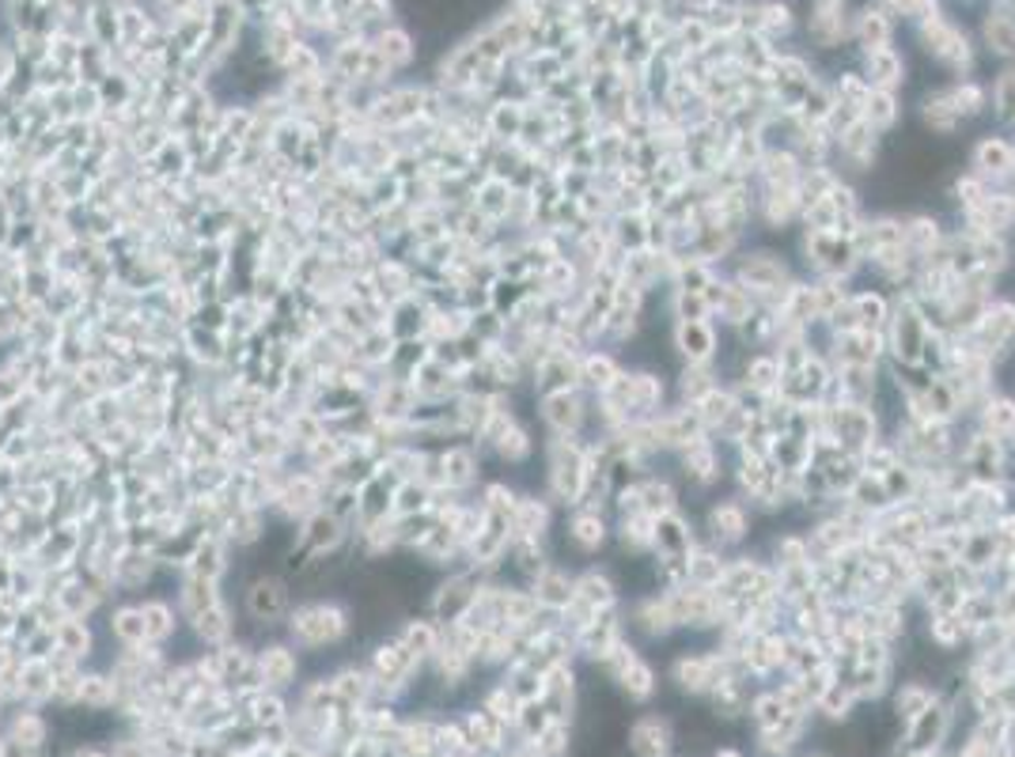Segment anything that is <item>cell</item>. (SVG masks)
Instances as JSON below:
<instances>
[{
    "label": "cell",
    "instance_id": "cell-1",
    "mask_svg": "<svg viewBox=\"0 0 1015 757\" xmlns=\"http://www.w3.org/2000/svg\"><path fill=\"white\" fill-rule=\"evenodd\" d=\"M758 538V515L750 512V504L739 492L724 489L712 492L709 504L697 512V541L712 549H724V553H739V549L755 546Z\"/></svg>",
    "mask_w": 1015,
    "mask_h": 757
},
{
    "label": "cell",
    "instance_id": "cell-2",
    "mask_svg": "<svg viewBox=\"0 0 1015 757\" xmlns=\"http://www.w3.org/2000/svg\"><path fill=\"white\" fill-rule=\"evenodd\" d=\"M955 338L963 341L970 353L986 356V361H993L996 368H1001V364L1015 353V296L1004 289L1001 296L989 300L986 307H981L978 322H974L970 330L955 333Z\"/></svg>",
    "mask_w": 1015,
    "mask_h": 757
},
{
    "label": "cell",
    "instance_id": "cell-3",
    "mask_svg": "<svg viewBox=\"0 0 1015 757\" xmlns=\"http://www.w3.org/2000/svg\"><path fill=\"white\" fill-rule=\"evenodd\" d=\"M886 361L891 364H921V349L929 338V322H925L921 307L914 296H894L891 322H886Z\"/></svg>",
    "mask_w": 1015,
    "mask_h": 757
},
{
    "label": "cell",
    "instance_id": "cell-4",
    "mask_svg": "<svg viewBox=\"0 0 1015 757\" xmlns=\"http://www.w3.org/2000/svg\"><path fill=\"white\" fill-rule=\"evenodd\" d=\"M348 618L334 602H307L289 613V636L299 648H330V644L345 640Z\"/></svg>",
    "mask_w": 1015,
    "mask_h": 757
},
{
    "label": "cell",
    "instance_id": "cell-5",
    "mask_svg": "<svg viewBox=\"0 0 1015 757\" xmlns=\"http://www.w3.org/2000/svg\"><path fill=\"white\" fill-rule=\"evenodd\" d=\"M591 398L580 387L573 390H553V394L535 398V417L546 428V436H584L588 425Z\"/></svg>",
    "mask_w": 1015,
    "mask_h": 757
},
{
    "label": "cell",
    "instance_id": "cell-6",
    "mask_svg": "<svg viewBox=\"0 0 1015 757\" xmlns=\"http://www.w3.org/2000/svg\"><path fill=\"white\" fill-rule=\"evenodd\" d=\"M822 413H827V436H834L848 454H860L864 448H871L879 436H886L883 420L876 417L871 405L842 402V405H822Z\"/></svg>",
    "mask_w": 1015,
    "mask_h": 757
},
{
    "label": "cell",
    "instance_id": "cell-7",
    "mask_svg": "<svg viewBox=\"0 0 1015 757\" xmlns=\"http://www.w3.org/2000/svg\"><path fill=\"white\" fill-rule=\"evenodd\" d=\"M963 167L978 174L981 182L996 186V182H1001L1004 174L1015 167V148H1012L1008 130H996L993 125V130L978 133V137H974L963 151Z\"/></svg>",
    "mask_w": 1015,
    "mask_h": 757
},
{
    "label": "cell",
    "instance_id": "cell-8",
    "mask_svg": "<svg viewBox=\"0 0 1015 757\" xmlns=\"http://www.w3.org/2000/svg\"><path fill=\"white\" fill-rule=\"evenodd\" d=\"M827 361L834 368H883L886 364V333L879 330H848L834 333L827 349Z\"/></svg>",
    "mask_w": 1015,
    "mask_h": 757
},
{
    "label": "cell",
    "instance_id": "cell-9",
    "mask_svg": "<svg viewBox=\"0 0 1015 757\" xmlns=\"http://www.w3.org/2000/svg\"><path fill=\"white\" fill-rule=\"evenodd\" d=\"M668 341L675 364H717L724 330L717 322H671Z\"/></svg>",
    "mask_w": 1015,
    "mask_h": 757
},
{
    "label": "cell",
    "instance_id": "cell-10",
    "mask_svg": "<svg viewBox=\"0 0 1015 757\" xmlns=\"http://www.w3.org/2000/svg\"><path fill=\"white\" fill-rule=\"evenodd\" d=\"M671 398V371L668 368H633V394H629V425L660 417Z\"/></svg>",
    "mask_w": 1015,
    "mask_h": 757
},
{
    "label": "cell",
    "instance_id": "cell-11",
    "mask_svg": "<svg viewBox=\"0 0 1015 757\" xmlns=\"http://www.w3.org/2000/svg\"><path fill=\"white\" fill-rule=\"evenodd\" d=\"M917 122H921L925 137H932V141H955L958 133L966 130L963 114H958L955 102H951L947 84L929 87V91L917 99Z\"/></svg>",
    "mask_w": 1015,
    "mask_h": 757
},
{
    "label": "cell",
    "instance_id": "cell-12",
    "mask_svg": "<svg viewBox=\"0 0 1015 757\" xmlns=\"http://www.w3.org/2000/svg\"><path fill=\"white\" fill-rule=\"evenodd\" d=\"M625 743H629L633 757H671L675 754L678 735H675V723L663 712H645L629 723Z\"/></svg>",
    "mask_w": 1015,
    "mask_h": 757
},
{
    "label": "cell",
    "instance_id": "cell-13",
    "mask_svg": "<svg viewBox=\"0 0 1015 757\" xmlns=\"http://www.w3.org/2000/svg\"><path fill=\"white\" fill-rule=\"evenodd\" d=\"M978 50H986L1001 65H1015V4L1004 0V4H993L981 15Z\"/></svg>",
    "mask_w": 1015,
    "mask_h": 757
},
{
    "label": "cell",
    "instance_id": "cell-14",
    "mask_svg": "<svg viewBox=\"0 0 1015 757\" xmlns=\"http://www.w3.org/2000/svg\"><path fill=\"white\" fill-rule=\"evenodd\" d=\"M671 269H675V254H671V251H656V246H645V251L625 254L622 281L637 284L640 292H656V289H668V284H671Z\"/></svg>",
    "mask_w": 1015,
    "mask_h": 757
},
{
    "label": "cell",
    "instance_id": "cell-15",
    "mask_svg": "<svg viewBox=\"0 0 1015 757\" xmlns=\"http://www.w3.org/2000/svg\"><path fill=\"white\" fill-rule=\"evenodd\" d=\"M860 76L868 80L871 91H902L909 69L898 46H879V50L860 53Z\"/></svg>",
    "mask_w": 1015,
    "mask_h": 757
},
{
    "label": "cell",
    "instance_id": "cell-16",
    "mask_svg": "<svg viewBox=\"0 0 1015 757\" xmlns=\"http://www.w3.org/2000/svg\"><path fill=\"white\" fill-rule=\"evenodd\" d=\"M576 599H584L595 610H610V606H622V584H617L614 569L607 561H591L576 569Z\"/></svg>",
    "mask_w": 1015,
    "mask_h": 757
},
{
    "label": "cell",
    "instance_id": "cell-17",
    "mask_svg": "<svg viewBox=\"0 0 1015 757\" xmlns=\"http://www.w3.org/2000/svg\"><path fill=\"white\" fill-rule=\"evenodd\" d=\"M848 310H853L856 330H879V333H883L886 322H891L894 296L879 289V284L856 281L853 292H848Z\"/></svg>",
    "mask_w": 1015,
    "mask_h": 757
},
{
    "label": "cell",
    "instance_id": "cell-18",
    "mask_svg": "<svg viewBox=\"0 0 1015 757\" xmlns=\"http://www.w3.org/2000/svg\"><path fill=\"white\" fill-rule=\"evenodd\" d=\"M527 587H530V595H535V602L542 606V610H558L561 613L568 602L576 599V569H573V564L550 561L535 579H530Z\"/></svg>",
    "mask_w": 1015,
    "mask_h": 757
},
{
    "label": "cell",
    "instance_id": "cell-19",
    "mask_svg": "<svg viewBox=\"0 0 1015 757\" xmlns=\"http://www.w3.org/2000/svg\"><path fill=\"white\" fill-rule=\"evenodd\" d=\"M697 546V520L686 508H675L668 515H656V534H652V553L671 557V553H689Z\"/></svg>",
    "mask_w": 1015,
    "mask_h": 757
},
{
    "label": "cell",
    "instance_id": "cell-20",
    "mask_svg": "<svg viewBox=\"0 0 1015 757\" xmlns=\"http://www.w3.org/2000/svg\"><path fill=\"white\" fill-rule=\"evenodd\" d=\"M247 613L254 621H261V625H277V621H284L289 618V587L281 584V579H273V576H261V579H254V584L247 587Z\"/></svg>",
    "mask_w": 1015,
    "mask_h": 757
},
{
    "label": "cell",
    "instance_id": "cell-21",
    "mask_svg": "<svg viewBox=\"0 0 1015 757\" xmlns=\"http://www.w3.org/2000/svg\"><path fill=\"white\" fill-rule=\"evenodd\" d=\"M848 42L860 46V53L879 50V46H894V15L879 8H860V12L848 20Z\"/></svg>",
    "mask_w": 1015,
    "mask_h": 757
},
{
    "label": "cell",
    "instance_id": "cell-22",
    "mask_svg": "<svg viewBox=\"0 0 1015 757\" xmlns=\"http://www.w3.org/2000/svg\"><path fill=\"white\" fill-rule=\"evenodd\" d=\"M637 492H640V508H645L648 515H668L682 508V485L675 477V469H656V474H645L637 481Z\"/></svg>",
    "mask_w": 1015,
    "mask_h": 757
},
{
    "label": "cell",
    "instance_id": "cell-23",
    "mask_svg": "<svg viewBox=\"0 0 1015 757\" xmlns=\"http://www.w3.org/2000/svg\"><path fill=\"white\" fill-rule=\"evenodd\" d=\"M622 356L614 353V349H602V345H591L588 353L580 356V382L576 387L584 390L588 398H599L602 390L610 387L617 376H622Z\"/></svg>",
    "mask_w": 1015,
    "mask_h": 757
},
{
    "label": "cell",
    "instance_id": "cell-24",
    "mask_svg": "<svg viewBox=\"0 0 1015 757\" xmlns=\"http://www.w3.org/2000/svg\"><path fill=\"white\" fill-rule=\"evenodd\" d=\"M720 368L717 364H678L671 371V398L678 405H697L712 387H720Z\"/></svg>",
    "mask_w": 1015,
    "mask_h": 757
},
{
    "label": "cell",
    "instance_id": "cell-25",
    "mask_svg": "<svg viewBox=\"0 0 1015 757\" xmlns=\"http://www.w3.org/2000/svg\"><path fill=\"white\" fill-rule=\"evenodd\" d=\"M974 425L989 436H1001V440H1012L1015 436V394L1004 387H996L993 394L981 398L978 413H974Z\"/></svg>",
    "mask_w": 1015,
    "mask_h": 757
},
{
    "label": "cell",
    "instance_id": "cell-26",
    "mask_svg": "<svg viewBox=\"0 0 1015 757\" xmlns=\"http://www.w3.org/2000/svg\"><path fill=\"white\" fill-rule=\"evenodd\" d=\"M935 697H940V685H935V682H929V679H902V682H894V689H891V712L898 716V723L906 728V723L917 720V716H921Z\"/></svg>",
    "mask_w": 1015,
    "mask_h": 757
},
{
    "label": "cell",
    "instance_id": "cell-27",
    "mask_svg": "<svg viewBox=\"0 0 1015 757\" xmlns=\"http://www.w3.org/2000/svg\"><path fill=\"white\" fill-rule=\"evenodd\" d=\"M652 534L656 520L652 515H617L614 520V549L610 553L622 557H652Z\"/></svg>",
    "mask_w": 1015,
    "mask_h": 757
},
{
    "label": "cell",
    "instance_id": "cell-28",
    "mask_svg": "<svg viewBox=\"0 0 1015 757\" xmlns=\"http://www.w3.org/2000/svg\"><path fill=\"white\" fill-rule=\"evenodd\" d=\"M860 118L879 133V137H894L906 122V102H902V91H871L868 102H864Z\"/></svg>",
    "mask_w": 1015,
    "mask_h": 757
},
{
    "label": "cell",
    "instance_id": "cell-29",
    "mask_svg": "<svg viewBox=\"0 0 1015 757\" xmlns=\"http://www.w3.org/2000/svg\"><path fill=\"white\" fill-rule=\"evenodd\" d=\"M799 174H804V163H799V156L792 148H776V151H766L758 163V174L755 182L766 190H796L799 186Z\"/></svg>",
    "mask_w": 1015,
    "mask_h": 757
},
{
    "label": "cell",
    "instance_id": "cell-30",
    "mask_svg": "<svg viewBox=\"0 0 1015 757\" xmlns=\"http://www.w3.org/2000/svg\"><path fill=\"white\" fill-rule=\"evenodd\" d=\"M951 102H955V110L963 114L966 125L981 122V118H989V84L978 76H958L951 80Z\"/></svg>",
    "mask_w": 1015,
    "mask_h": 757
},
{
    "label": "cell",
    "instance_id": "cell-31",
    "mask_svg": "<svg viewBox=\"0 0 1015 757\" xmlns=\"http://www.w3.org/2000/svg\"><path fill=\"white\" fill-rule=\"evenodd\" d=\"M755 307L758 303H755V296H750L747 284H739L732 273H724V300H720L717 310H712V322H717L720 330H735L743 318H750V310Z\"/></svg>",
    "mask_w": 1015,
    "mask_h": 757
},
{
    "label": "cell",
    "instance_id": "cell-32",
    "mask_svg": "<svg viewBox=\"0 0 1015 757\" xmlns=\"http://www.w3.org/2000/svg\"><path fill=\"white\" fill-rule=\"evenodd\" d=\"M296 667H299V659L289 644H269V648H261V656H258L261 682H266L269 689H284V685L296 682Z\"/></svg>",
    "mask_w": 1015,
    "mask_h": 757
},
{
    "label": "cell",
    "instance_id": "cell-33",
    "mask_svg": "<svg viewBox=\"0 0 1015 757\" xmlns=\"http://www.w3.org/2000/svg\"><path fill=\"white\" fill-rule=\"evenodd\" d=\"M617 689H622V697L629 700V705H648V700L656 697V689H660V674H656L652 659L640 651L637 659H633L629 671L617 679Z\"/></svg>",
    "mask_w": 1015,
    "mask_h": 757
},
{
    "label": "cell",
    "instance_id": "cell-34",
    "mask_svg": "<svg viewBox=\"0 0 1015 757\" xmlns=\"http://www.w3.org/2000/svg\"><path fill=\"white\" fill-rule=\"evenodd\" d=\"M727 561H732V553H724V549H712L705 546V541H697L694 549H689V584L694 587H717L720 579H724V569Z\"/></svg>",
    "mask_w": 1015,
    "mask_h": 757
},
{
    "label": "cell",
    "instance_id": "cell-35",
    "mask_svg": "<svg viewBox=\"0 0 1015 757\" xmlns=\"http://www.w3.org/2000/svg\"><path fill=\"white\" fill-rule=\"evenodd\" d=\"M986 84H989V118H993L996 130H1008V125H1015V65H1004Z\"/></svg>",
    "mask_w": 1015,
    "mask_h": 757
},
{
    "label": "cell",
    "instance_id": "cell-36",
    "mask_svg": "<svg viewBox=\"0 0 1015 757\" xmlns=\"http://www.w3.org/2000/svg\"><path fill=\"white\" fill-rule=\"evenodd\" d=\"M883 382V368H837V387L848 405H871Z\"/></svg>",
    "mask_w": 1015,
    "mask_h": 757
},
{
    "label": "cell",
    "instance_id": "cell-37",
    "mask_svg": "<svg viewBox=\"0 0 1015 757\" xmlns=\"http://www.w3.org/2000/svg\"><path fill=\"white\" fill-rule=\"evenodd\" d=\"M735 402H739V394H735V387L732 382H720V387H712L709 394L701 398V402L694 405L697 410V417H701V425H705V432L709 436H717L720 432V425L727 420V413L735 410Z\"/></svg>",
    "mask_w": 1015,
    "mask_h": 757
},
{
    "label": "cell",
    "instance_id": "cell-38",
    "mask_svg": "<svg viewBox=\"0 0 1015 757\" xmlns=\"http://www.w3.org/2000/svg\"><path fill=\"white\" fill-rule=\"evenodd\" d=\"M717 277H720L717 266H709V261L686 254V258H675V269H671V284H668V289H675V292H705L712 281H717Z\"/></svg>",
    "mask_w": 1015,
    "mask_h": 757
},
{
    "label": "cell",
    "instance_id": "cell-39",
    "mask_svg": "<svg viewBox=\"0 0 1015 757\" xmlns=\"http://www.w3.org/2000/svg\"><path fill=\"white\" fill-rule=\"evenodd\" d=\"M845 500L856 508V512L871 515V520H876V515H883L886 508H891V497H886L883 477H876V474H860V477H856V485L845 492Z\"/></svg>",
    "mask_w": 1015,
    "mask_h": 757
},
{
    "label": "cell",
    "instance_id": "cell-40",
    "mask_svg": "<svg viewBox=\"0 0 1015 757\" xmlns=\"http://www.w3.org/2000/svg\"><path fill=\"white\" fill-rule=\"evenodd\" d=\"M610 239L622 254L645 251L648 246V212H617L610 217Z\"/></svg>",
    "mask_w": 1015,
    "mask_h": 757
},
{
    "label": "cell",
    "instance_id": "cell-41",
    "mask_svg": "<svg viewBox=\"0 0 1015 757\" xmlns=\"http://www.w3.org/2000/svg\"><path fill=\"white\" fill-rule=\"evenodd\" d=\"M784 716H788V712H784V700H781V693H776L773 685H761V689H755V697H750V705H747L750 728H755V731L781 728Z\"/></svg>",
    "mask_w": 1015,
    "mask_h": 757
},
{
    "label": "cell",
    "instance_id": "cell-42",
    "mask_svg": "<svg viewBox=\"0 0 1015 757\" xmlns=\"http://www.w3.org/2000/svg\"><path fill=\"white\" fill-rule=\"evenodd\" d=\"M996 557H1001V538H996V530L993 527H974L958 561L970 564V569H978V572H989V564H993Z\"/></svg>",
    "mask_w": 1015,
    "mask_h": 757
},
{
    "label": "cell",
    "instance_id": "cell-43",
    "mask_svg": "<svg viewBox=\"0 0 1015 757\" xmlns=\"http://www.w3.org/2000/svg\"><path fill=\"white\" fill-rule=\"evenodd\" d=\"M819 469H822V477H827V489L834 492V497H845V492L856 485V477L864 474L860 459H856V454H848V451H842L837 459H830V462H822Z\"/></svg>",
    "mask_w": 1015,
    "mask_h": 757
},
{
    "label": "cell",
    "instance_id": "cell-44",
    "mask_svg": "<svg viewBox=\"0 0 1015 757\" xmlns=\"http://www.w3.org/2000/svg\"><path fill=\"white\" fill-rule=\"evenodd\" d=\"M776 591H781V599L784 602H799L804 595H811V591H819L815 587V564L807 561V564H792V569H781L776 572Z\"/></svg>",
    "mask_w": 1015,
    "mask_h": 757
},
{
    "label": "cell",
    "instance_id": "cell-45",
    "mask_svg": "<svg viewBox=\"0 0 1015 757\" xmlns=\"http://www.w3.org/2000/svg\"><path fill=\"white\" fill-rule=\"evenodd\" d=\"M46 735H50V728H46V720L35 712V708H27V712H15V720L8 723V738H12V743H20V746H27V750H42Z\"/></svg>",
    "mask_w": 1015,
    "mask_h": 757
},
{
    "label": "cell",
    "instance_id": "cell-46",
    "mask_svg": "<svg viewBox=\"0 0 1015 757\" xmlns=\"http://www.w3.org/2000/svg\"><path fill=\"white\" fill-rule=\"evenodd\" d=\"M668 318L671 322H712V310L701 292L668 289Z\"/></svg>",
    "mask_w": 1015,
    "mask_h": 757
},
{
    "label": "cell",
    "instance_id": "cell-47",
    "mask_svg": "<svg viewBox=\"0 0 1015 757\" xmlns=\"http://www.w3.org/2000/svg\"><path fill=\"white\" fill-rule=\"evenodd\" d=\"M118 697V682L114 674H84L81 679V693H76V705L91 708V712H102V708H110Z\"/></svg>",
    "mask_w": 1015,
    "mask_h": 757
},
{
    "label": "cell",
    "instance_id": "cell-48",
    "mask_svg": "<svg viewBox=\"0 0 1015 757\" xmlns=\"http://www.w3.org/2000/svg\"><path fill=\"white\" fill-rule=\"evenodd\" d=\"M573 735L576 731L568 720H550L542 735L530 743V750H535L538 757H568V750H573Z\"/></svg>",
    "mask_w": 1015,
    "mask_h": 757
},
{
    "label": "cell",
    "instance_id": "cell-49",
    "mask_svg": "<svg viewBox=\"0 0 1015 757\" xmlns=\"http://www.w3.org/2000/svg\"><path fill=\"white\" fill-rule=\"evenodd\" d=\"M769 459H773L781 469H792V474H799V469L811 466V440H799V436H776Z\"/></svg>",
    "mask_w": 1015,
    "mask_h": 757
},
{
    "label": "cell",
    "instance_id": "cell-50",
    "mask_svg": "<svg viewBox=\"0 0 1015 757\" xmlns=\"http://www.w3.org/2000/svg\"><path fill=\"white\" fill-rule=\"evenodd\" d=\"M917 481H921V474H917V466H909V462H898V466L886 469L883 485H886V497H891V504H914Z\"/></svg>",
    "mask_w": 1015,
    "mask_h": 757
},
{
    "label": "cell",
    "instance_id": "cell-51",
    "mask_svg": "<svg viewBox=\"0 0 1015 757\" xmlns=\"http://www.w3.org/2000/svg\"><path fill=\"white\" fill-rule=\"evenodd\" d=\"M856 459H860V469H864V474L883 477L891 466H898V462H902V454H898V448H894V440H891V436H879V440L871 443V448H864L860 454H856Z\"/></svg>",
    "mask_w": 1015,
    "mask_h": 757
},
{
    "label": "cell",
    "instance_id": "cell-52",
    "mask_svg": "<svg viewBox=\"0 0 1015 757\" xmlns=\"http://www.w3.org/2000/svg\"><path fill=\"white\" fill-rule=\"evenodd\" d=\"M694 182V174H689V163H686V156L682 151H671V156H663L660 159V167L652 171V186H660V190H682V186H689Z\"/></svg>",
    "mask_w": 1015,
    "mask_h": 757
},
{
    "label": "cell",
    "instance_id": "cell-53",
    "mask_svg": "<svg viewBox=\"0 0 1015 757\" xmlns=\"http://www.w3.org/2000/svg\"><path fill=\"white\" fill-rule=\"evenodd\" d=\"M656 584H660V591H675V587H686L689 584V553L656 557Z\"/></svg>",
    "mask_w": 1015,
    "mask_h": 757
},
{
    "label": "cell",
    "instance_id": "cell-54",
    "mask_svg": "<svg viewBox=\"0 0 1015 757\" xmlns=\"http://www.w3.org/2000/svg\"><path fill=\"white\" fill-rule=\"evenodd\" d=\"M140 618H145V640L160 644L174 633V613L163 602H145L140 606Z\"/></svg>",
    "mask_w": 1015,
    "mask_h": 757
},
{
    "label": "cell",
    "instance_id": "cell-55",
    "mask_svg": "<svg viewBox=\"0 0 1015 757\" xmlns=\"http://www.w3.org/2000/svg\"><path fill=\"white\" fill-rule=\"evenodd\" d=\"M837 209L830 197H815V202L804 205V220H799V228H811V231H837Z\"/></svg>",
    "mask_w": 1015,
    "mask_h": 757
},
{
    "label": "cell",
    "instance_id": "cell-56",
    "mask_svg": "<svg viewBox=\"0 0 1015 757\" xmlns=\"http://www.w3.org/2000/svg\"><path fill=\"white\" fill-rule=\"evenodd\" d=\"M250 712H254V723H258V728H273V723L284 720V700L277 697V693H258L254 705H250Z\"/></svg>",
    "mask_w": 1015,
    "mask_h": 757
},
{
    "label": "cell",
    "instance_id": "cell-57",
    "mask_svg": "<svg viewBox=\"0 0 1015 757\" xmlns=\"http://www.w3.org/2000/svg\"><path fill=\"white\" fill-rule=\"evenodd\" d=\"M69 757H110V754L107 750H95V746H76V750L69 754Z\"/></svg>",
    "mask_w": 1015,
    "mask_h": 757
},
{
    "label": "cell",
    "instance_id": "cell-58",
    "mask_svg": "<svg viewBox=\"0 0 1015 757\" xmlns=\"http://www.w3.org/2000/svg\"><path fill=\"white\" fill-rule=\"evenodd\" d=\"M712 757H747V754H743L739 746H717V750H712Z\"/></svg>",
    "mask_w": 1015,
    "mask_h": 757
},
{
    "label": "cell",
    "instance_id": "cell-59",
    "mask_svg": "<svg viewBox=\"0 0 1015 757\" xmlns=\"http://www.w3.org/2000/svg\"><path fill=\"white\" fill-rule=\"evenodd\" d=\"M1008 130H1015V125H1008Z\"/></svg>",
    "mask_w": 1015,
    "mask_h": 757
}]
</instances>
